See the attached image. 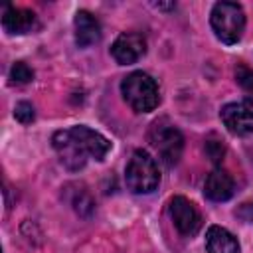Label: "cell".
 Returning a JSON list of instances; mask_svg holds the SVG:
<instances>
[{
	"mask_svg": "<svg viewBox=\"0 0 253 253\" xmlns=\"http://www.w3.org/2000/svg\"><path fill=\"white\" fill-rule=\"evenodd\" d=\"M51 144L61 164L71 172L81 170L89 158L103 160L111 150L109 138L85 125H75L71 128L57 130L51 136Z\"/></svg>",
	"mask_w": 253,
	"mask_h": 253,
	"instance_id": "cell-1",
	"label": "cell"
},
{
	"mask_svg": "<svg viewBox=\"0 0 253 253\" xmlns=\"http://www.w3.org/2000/svg\"><path fill=\"white\" fill-rule=\"evenodd\" d=\"M121 93L126 105L136 113H150L160 103L156 81L144 71H132L121 81Z\"/></svg>",
	"mask_w": 253,
	"mask_h": 253,
	"instance_id": "cell-2",
	"label": "cell"
},
{
	"mask_svg": "<svg viewBox=\"0 0 253 253\" xmlns=\"http://www.w3.org/2000/svg\"><path fill=\"white\" fill-rule=\"evenodd\" d=\"M210 24L221 43L233 45L245 30V12L237 2H215L210 14Z\"/></svg>",
	"mask_w": 253,
	"mask_h": 253,
	"instance_id": "cell-3",
	"label": "cell"
},
{
	"mask_svg": "<svg viewBox=\"0 0 253 253\" xmlns=\"http://www.w3.org/2000/svg\"><path fill=\"white\" fill-rule=\"evenodd\" d=\"M125 182L132 194L154 192L160 184V172L156 160L142 148L134 150L125 170Z\"/></svg>",
	"mask_w": 253,
	"mask_h": 253,
	"instance_id": "cell-4",
	"label": "cell"
},
{
	"mask_svg": "<svg viewBox=\"0 0 253 253\" xmlns=\"http://www.w3.org/2000/svg\"><path fill=\"white\" fill-rule=\"evenodd\" d=\"M148 140L166 166H174L182 158L184 136H182L180 128L174 123H170L168 119H158L152 123Z\"/></svg>",
	"mask_w": 253,
	"mask_h": 253,
	"instance_id": "cell-5",
	"label": "cell"
},
{
	"mask_svg": "<svg viewBox=\"0 0 253 253\" xmlns=\"http://www.w3.org/2000/svg\"><path fill=\"white\" fill-rule=\"evenodd\" d=\"M168 215L172 219V223L176 225V229L190 237L194 233H198L200 225H202V215L198 211V208L184 196H174L168 202Z\"/></svg>",
	"mask_w": 253,
	"mask_h": 253,
	"instance_id": "cell-6",
	"label": "cell"
},
{
	"mask_svg": "<svg viewBox=\"0 0 253 253\" xmlns=\"http://www.w3.org/2000/svg\"><path fill=\"white\" fill-rule=\"evenodd\" d=\"M221 123L235 136L253 134V103L251 101H235L227 103L219 111Z\"/></svg>",
	"mask_w": 253,
	"mask_h": 253,
	"instance_id": "cell-7",
	"label": "cell"
},
{
	"mask_svg": "<svg viewBox=\"0 0 253 253\" xmlns=\"http://www.w3.org/2000/svg\"><path fill=\"white\" fill-rule=\"evenodd\" d=\"M146 53V40L138 32H123L111 45V55L121 65L136 63Z\"/></svg>",
	"mask_w": 253,
	"mask_h": 253,
	"instance_id": "cell-8",
	"label": "cell"
},
{
	"mask_svg": "<svg viewBox=\"0 0 253 253\" xmlns=\"http://www.w3.org/2000/svg\"><path fill=\"white\" fill-rule=\"evenodd\" d=\"M235 192V182L231 178V174H227L221 168H215L208 174L206 182H204V196L211 202H225L233 196Z\"/></svg>",
	"mask_w": 253,
	"mask_h": 253,
	"instance_id": "cell-9",
	"label": "cell"
},
{
	"mask_svg": "<svg viewBox=\"0 0 253 253\" xmlns=\"http://www.w3.org/2000/svg\"><path fill=\"white\" fill-rule=\"evenodd\" d=\"M2 26L8 34H30L38 28V16L28 8L6 6L2 14Z\"/></svg>",
	"mask_w": 253,
	"mask_h": 253,
	"instance_id": "cell-10",
	"label": "cell"
},
{
	"mask_svg": "<svg viewBox=\"0 0 253 253\" xmlns=\"http://www.w3.org/2000/svg\"><path fill=\"white\" fill-rule=\"evenodd\" d=\"M73 24H75V43L79 47H89L101 40V24L91 12L79 10L75 14Z\"/></svg>",
	"mask_w": 253,
	"mask_h": 253,
	"instance_id": "cell-11",
	"label": "cell"
},
{
	"mask_svg": "<svg viewBox=\"0 0 253 253\" xmlns=\"http://www.w3.org/2000/svg\"><path fill=\"white\" fill-rule=\"evenodd\" d=\"M206 251L208 253H239V241L225 227L211 225L206 233Z\"/></svg>",
	"mask_w": 253,
	"mask_h": 253,
	"instance_id": "cell-12",
	"label": "cell"
},
{
	"mask_svg": "<svg viewBox=\"0 0 253 253\" xmlns=\"http://www.w3.org/2000/svg\"><path fill=\"white\" fill-rule=\"evenodd\" d=\"M75 190H71V186H67L65 190H69V206L81 215V217H89L95 210V202L91 198V194L83 188V186H77L73 184Z\"/></svg>",
	"mask_w": 253,
	"mask_h": 253,
	"instance_id": "cell-13",
	"label": "cell"
},
{
	"mask_svg": "<svg viewBox=\"0 0 253 253\" xmlns=\"http://www.w3.org/2000/svg\"><path fill=\"white\" fill-rule=\"evenodd\" d=\"M10 79L14 83H30L34 79V69L26 61H16L10 69Z\"/></svg>",
	"mask_w": 253,
	"mask_h": 253,
	"instance_id": "cell-14",
	"label": "cell"
},
{
	"mask_svg": "<svg viewBox=\"0 0 253 253\" xmlns=\"http://www.w3.org/2000/svg\"><path fill=\"white\" fill-rule=\"evenodd\" d=\"M206 154L210 156V160H211L213 164H219V162L223 160L225 146H223V142H221L215 134H211V136L206 140Z\"/></svg>",
	"mask_w": 253,
	"mask_h": 253,
	"instance_id": "cell-15",
	"label": "cell"
},
{
	"mask_svg": "<svg viewBox=\"0 0 253 253\" xmlns=\"http://www.w3.org/2000/svg\"><path fill=\"white\" fill-rule=\"evenodd\" d=\"M14 117H16V121H20L22 125H30V123L36 119V109H34L32 103L20 101V103H16V107H14Z\"/></svg>",
	"mask_w": 253,
	"mask_h": 253,
	"instance_id": "cell-16",
	"label": "cell"
},
{
	"mask_svg": "<svg viewBox=\"0 0 253 253\" xmlns=\"http://www.w3.org/2000/svg\"><path fill=\"white\" fill-rule=\"evenodd\" d=\"M235 79H237V83L247 93H253V69L251 67H247L245 63H237V67H235Z\"/></svg>",
	"mask_w": 253,
	"mask_h": 253,
	"instance_id": "cell-17",
	"label": "cell"
}]
</instances>
